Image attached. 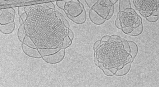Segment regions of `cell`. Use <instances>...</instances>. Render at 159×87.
<instances>
[{"label": "cell", "mask_w": 159, "mask_h": 87, "mask_svg": "<svg viewBox=\"0 0 159 87\" xmlns=\"http://www.w3.org/2000/svg\"><path fill=\"white\" fill-rule=\"evenodd\" d=\"M130 44L116 35L103 36L94 45L96 64L108 76L126 74L137 53Z\"/></svg>", "instance_id": "obj_1"}, {"label": "cell", "mask_w": 159, "mask_h": 87, "mask_svg": "<svg viewBox=\"0 0 159 87\" xmlns=\"http://www.w3.org/2000/svg\"><path fill=\"white\" fill-rule=\"evenodd\" d=\"M125 7L118 13L116 25L125 33L136 36L141 33L143 29L141 17L131 6L129 0H126Z\"/></svg>", "instance_id": "obj_2"}, {"label": "cell", "mask_w": 159, "mask_h": 87, "mask_svg": "<svg viewBox=\"0 0 159 87\" xmlns=\"http://www.w3.org/2000/svg\"><path fill=\"white\" fill-rule=\"evenodd\" d=\"M56 4L58 8L64 11L67 17L75 23L81 24L85 21V11L79 1L70 0L64 2L59 1H57Z\"/></svg>", "instance_id": "obj_3"}, {"label": "cell", "mask_w": 159, "mask_h": 87, "mask_svg": "<svg viewBox=\"0 0 159 87\" xmlns=\"http://www.w3.org/2000/svg\"><path fill=\"white\" fill-rule=\"evenodd\" d=\"M134 7L148 21L154 22L159 17V0H133Z\"/></svg>", "instance_id": "obj_4"}, {"label": "cell", "mask_w": 159, "mask_h": 87, "mask_svg": "<svg viewBox=\"0 0 159 87\" xmlns=\"http://www.w3.org/2000/svg\"><path fill=\"white\" fill-rule=\"evenodd\" d=\"M15 9L11 7L3 9L0 10V24L6 25L14 22Z\"/></svg>", "instance_id": "obj_5"}, {"label": "cell", "mask_w": 159, "mask_h": 87, "mask_svg": "<svg viewBox=\"0 0 159 87\" xmlns=\"http://www.w3.org/2000/svg\"><path fill=\"white\" fill-rule=\"evenodd\" d=\"M65 54V49H61L54 54L42 56V58L47 63L55 64L60 62L62 60L64 57Z\"/></svg>", "instance_id": "obj_6"}, {"label": "cell", "mask_w": 159, "mask_h": 87, "mask_svg": "<svg viewBox=\"0 0 159 87\" xmlns=\"http://www.w3.org/2000/svg\"><path fill=\"white\" fill-rule=\"evenodd\" d=\"M21 47L24 53L29 57L36 58H42L37 48L30 47L23 43H22Z\"/></svg>", "instance_id": "obj_7"}, {"label": "cell", "mask_w": 159, "mask_h": 87, "mask_svg": "<svg viewBox=\"0 0 159 87\" xmlns=\"http://www.w3.org/2000/svg\"><path fill=\"white\" fill-rule=\"evenodd\" d=\"M15 28V22L10 23L6 25L0 24V31L5 34H8L11 33Z\"/></svg>", "instance_id": "obj_8"}, {"label": "cell", "mask_w": 159, "mask_h": 87, "mask_svg": "<svg viewBox=\"0 0 159 87\" xmlns=\"http://www.w3.org/2000/svg\"><path fill=\"white\" fill-rule=\"evenodd\" d=\"M61 49V47L50 49H41L37 48L39 52L42 57L49 56L54 54L58 52Z\"/></svg>", "instance_id": "obj_9"}, {"label": "cell", "mask_w": 159, "mask_h": 87, "mask_svg": "<svg viewBox=\"0 0 159 87\" xmlns=\"http://www.w3.org/2000/svg\"><path fill=\"white\" fill-rule=\"evenodd\" d=\"M17 36L20 41L22 42L24 38L26 36L25 32L23 26L22 24H20L17 31Z\"/></svg>", "instance_id": "obj_10"}, {"label": "cell", "mask_w": 159, "mask_h": 87, "mask_svg": "<svg viewBox=\"0 0 159 87\" xmlns=\"http://www.w3.org/2000/svg\"><path fill=\"white\" fill-rule=\"evenodd\" d=\"M22 43L30 47L37 48L36 46L35 43L31 40L30 37L27 35L25 36Z\"/></svg>", "instance_id": "obj_11"}]
</instances>
